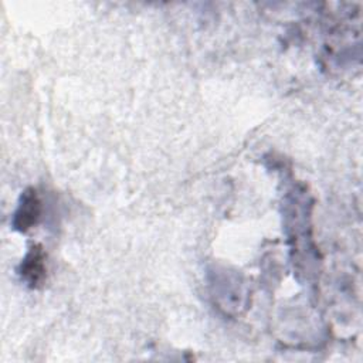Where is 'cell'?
Here are the masks:
<instances>
[{"label": "cell", "instance_id": "cell-2", "mask_svg": "<svg viewBox=\"0 0 363 363\" xmlns=\"http://www.w3.org/2000/svg\"><path fill=\"white\" fill-rule=\"evenodd\" d=\"M45 257L38 244H34L27 251L20 264V277L30 288H38L45 279Z\"/></svg>", "mask_w": 363, "mask_h": 363}, {"label": "cell", "instance_id": "cell-1", "mask_svg": "<svg viewBox=\"0 0 363 363\" xmlns=\"http://www.w3.org/2000/svg\"><path fill=\"white\" fill-rule=\"evenodd\" d=\"M40 214H41L40 197L34 189H27L20 197V203L13 218V227L17 231L26 233L37 224Z\"/></svg>", "mask_w": 363, "mask_h": 363}]
</instances>
